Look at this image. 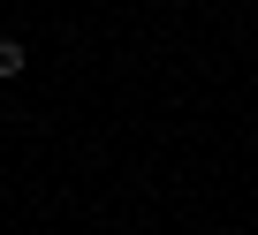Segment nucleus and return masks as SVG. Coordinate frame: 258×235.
Instances as JSON below:
<instances>
[{
    "instance_id": "obj_1",
    "label": "nucleus",
    "mask_w": 258,
    "mask_h": 235,
    "mask_svg": "<svg viewBox=\"0 0 258 235\" xmlns=\"http://www.w3.org/2000/svg\"><path fill=\"white\" fill-rule=\"evenodd\" d=\"M23 68H31V53H23V46H16V38H0V84H16V76H23Z\"/></svg>"
}]
</instances>
